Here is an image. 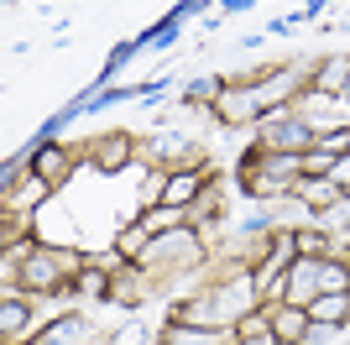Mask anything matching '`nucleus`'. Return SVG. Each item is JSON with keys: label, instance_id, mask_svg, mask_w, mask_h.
Wrapping results in <instances>:
<instances>
[{"label": "nucleus", "instance_id": "nucleus-6", "mask_svg": "<svg viewBox=\"0 0 350 345\" xmlns=\"http://www.w3.org/2000/svg\"><path fill=\"white\" fill-rule=\"evenodd\" d=\"M256 142H262L267 152H314L319 131L304 126V120H262V136H256Z\"/></svg>", "mask_w": 350, "mask_h": 345}, {"label": "nucleus", "instance_id": "nucleus-20", "mask_svg": "<svg viewBox=\"0 0 350 345\" xmlns=\"http://www.w3.org/2000/svg\"><path fill=\"white\" fill-rule=\"evenodd\" d=\"M340 241H345V251H350V220H345V230H340Z\"/></svg>", "mask_w": 350, "mask_h": 345}, {"label": "nucleus", "instance_id": "nucleus-8", "mask_svg": "<svg viewBox=\"0 0 350 345\" xmlns=\"http://www.w3.org/2000/svg\"><path fill=\"white\" fill-rule=\"evenodd\" d=\"M31 335V293L21 298V288H5L0 298V345H21Z\"/></svg>", "mask_w": 350, "mask_h": 345}, {"label": "nucleus", "instance_id": "nucleus-16", "mask_svg": "<svg viewBox=\"0 0 350 345\" xmlns=\"http://www.w3.org/2000/svg\"><path fill=\"white\" fill-rule=\"evenodd\" d=\"M146 246H152V235L142 230V220H131V225L116 235V257H120V261H142V257H146Z\"/></svg>", "mask_w": 350, "mask_h": 345}, {"label": "nucleus", "instance_id": "nucleus-7", "mask_svg": "<svg viewBox=\"0 0 350 345\" xmlns=\"http://www.w3.org/2000/svg\"><path fill=\"white\" fill-rule=\"evenodd\" d=\"M267 309H272V335H278L282 345H308V335H314V319H308L304 303L267 298Z\"/></svg>", "mask_w": 350, "mask_h": 345}, {"label": "nucleus", "instance_id": "nucleus-10", "mask_svg": "<svg viewBox=\"0 0 350 345\" xmlns=\"http://www.w3.org/2000/svg\"><path fill=\"white\" fill-rule=\"evenodd\" d=\"M53 194H58V183H47L42 172H31V162H27V178H21V183L5 194V209H16V215H37V209H42Z\"/></svg>", "mask_w": 350, "mask_h": 345}, {"label": "nucleus", "instance_id": "nucleus-19", "mask_svg": "<svg viewBox=\"0 0 350 345\" xmlns=\"http://www.w3.org/2000/svg\"><path fill=\"white\" fill-rule=\"evenodd\" d=\"M235 345H282L278 335H262V340H235Z\"/></svg>", "mask_w": 350, "mask_h": 345}, {"label": "nucleus", "instance_id": "nucleus-4", "mask_svg": "<svg viewBox=\"0 0 350 345\" xmlns=\"http://www.w3.org/2000/svg\"><path fill=\"white\" fill-rule=\"evenodd\" d=\"M215 115L225 120V126H262V100L251 94V84H230L215 94Z\"/></svg>", "mask_w": 350, "mask_h": 345}, {"label": "nucleus", "instance_id": "nucleus-1", "mask_svg": "<svg viewBox=\"0 0 350 345\" xmlns=\"http://www.w3.org/2000/svg\"><path fill=\"white\" fill-rule=\"evenodd\" d=\"M298 261V241H293V230H272V246L262 251V261L251 267V283H256V293L267 298H282V277H288V267Z\"/></svg>", "mask_w": 350, "mask_h": 345}, {"label": "nucleus", "instance_id": "nucleus-3", "mask_svg": "<svg viewBox=\"0 0 350 345\" xmlns=\"http://www.w3.org/2000/svg\"><path fill=\"white\" fill-rule=\"evenodd\" d=\"M215 183V168L204 162H193V168H167V183H162V204H178V209H189L204 188Z\"/></svg>", "mask_w": 350, "mask_h": 345}, {"label": "nucleus", "instance_id": "nucleus-13", "mask_svg": "<svg viewBox=\"0 0 350 345\" xmlns=\"http://www.w3.org/2000/svg\"><path fill=\"white\" fill-rule=\"evenodd\" d=\"M31 172H42L47 183H68V172H73V157H68V146L58 142H47L31 152Z\"/></svg>", "mask_w": 350, "mask_h": 345}, {"label": "nucleus", "instance_id": "nucleus-17", "mask_svg": "<svg viewBox=\"0 0 350 345\" xmlns=\"http://www.w3.org/2000/svg\"><path fill=\"white\" fill-rule=\"evenodd\" d=\"M146 152H152V157H183V162L193 157V146H189V142H178V136H157Z\"/></svg>", "mask_w": 350, "mask_h": 345}, {"label": "nucleus", "instance_id": "nucleus-18", "mask_svg": "<svg viewBox=\"0 0 350 345\" xmlns=\"http://www.w3.org/2000/svg\"><path fill=\"white\" fill-rule=\"evenodd\" d=\"M110 345H146V335L136 330V324H126V330H120V335H116V340H110Z\"/></svg>", "mask_w": 350, "mask_h": 345}, {"label": "nucleus", "instance_id": "nucleus-11", "mask_svg": "<svg viewBox=\"0 0 350 345\" xmlns=\"http://www.w3.org/2000/svg\"><path fill=\"white\" fill-rule=\"evenodd\" d=\"M282 298H288V303H304V309L319 298V261H314V257H298L288 267V277H282Z\"/></svg>", "mask_w": 350, "mask_h": 345}, {"label": "nucleus", "instance_id": "nucleus-15", "mask_svg": "<svg viewBox=\"0 0 350 345\" xmlns=\"http://www.w3.org/2000/svg\"><path fill=\"white\" fill-rule=\"evenodd\" d=\"M142 220V230L157 241V235H167V230H183V225H193V215L189 209H178V204H152L146 215H136Z\"/></svg>", "mask_w": 350, "mask_h": 345}, {"label": "nucleus", "instance_id": "nucleus-5", "mask_svg": "<svg viewBox=\"0 0 350 345\" xmlns=\"http://www.w3.org/2000/svg\"><path fill=\"white\" fill-rule=\"evenodd\" d=\"M136 157V136L131 131H105L100 142L89 146V168L94 172H126Z\"/></svg>", "mask_w": 350, "mask_h": 345}, {"label": "nucleus", "instance_id": "nucleus-12", "mask_svg": "<svg viewBox=\"0 0 350 345\" xmlns=\"http://www.w3.org/2000/svg\"><path fill=\"white\" fill-rule=\"evenodd\" d=\"M157 345H235V330H209V324H167Z\"/></svg>", "mask_w": 350, "mask_h": 345}, {"label": "nucleus", "instance_id": "nucleus-14", "mask_svg": "<svg viewBox=\"0 0 350 345\" xmlns=\"http://www.w3.org/2000/svg\"><path fill=\"white\" fill-rule=\"evenodd\" d=\"M308 319H314L319 330H340V324H350V293H319V298L308 303Z\"/></svg>", "mask_w": 350, "mask_h": 345}, {"label": "nucleus", "instance_id": "nucleus-9", "mask_svg": "<svg viewBox=\"0 0 350 345\" xmlns=\"http://www.w3.org/2000/svg\"><path fill=\"white\" fill-rule=\"evenodd\" d=\"M308 89H314L319 100H340V94L350 89V53H329L324 63H314Z\"/></svg>", "mask_w": 350, "mask_h": 345}, {"label": "nucleus", "instance_id": "nucleus-21", "mask_svg": "<svg viewBox=\"0 0 350 345\" xmlns=\"http://www.w3.org/2000/svg\"><path fill=\"white\" fill-rule=\"evenodd\" d=\"M345 94H350V89H345Z\"/></svg>", "mask_w": 350, "mask_h": 345}, {"label": "nucleus", "instance_id": "nucleus-2", "mask_svg": "<svg viewBox=\"0 0 350 345\" xmlns=\"http://www.w3.org/2000/svg\"><path fill=\"white\" fill-rule=\"evenodd\" d=\"M251 94L262 100V110L272 115L278 105H293V94H298V84H304V68H272V73H256V79H246ZM262 115V120H267Z\"/></svg>", "mask_w": 350, "mask_h": 345}]
</instances>
